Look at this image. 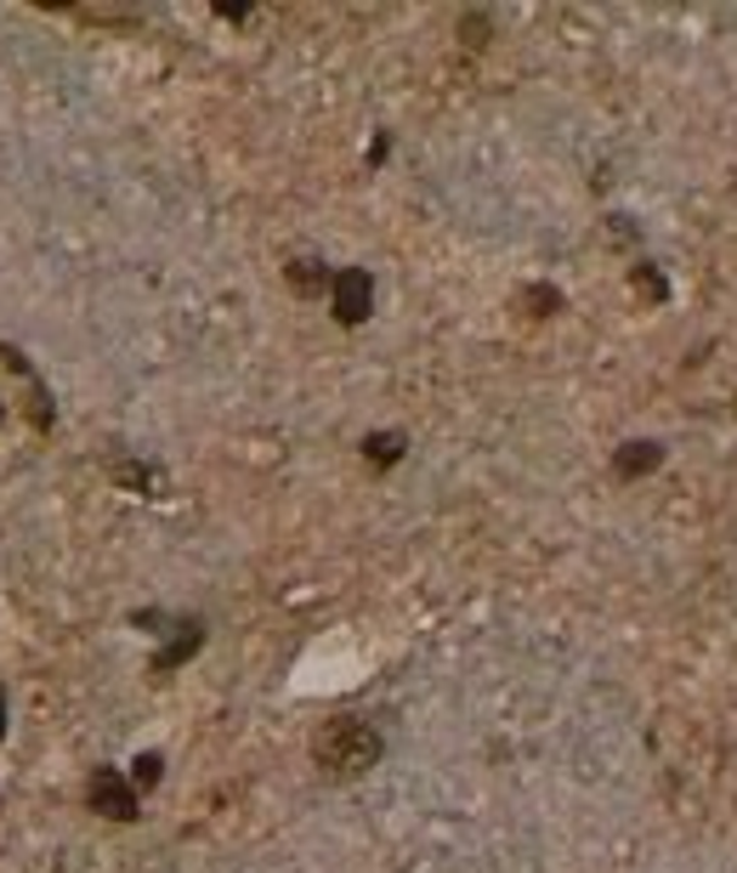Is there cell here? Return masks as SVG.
I'll return each instance as SVG.
<instances>
[{"instance_id":"52a82bcc","label":"cell","mask_w":737,"mask_h":873,"mask_svg":"<svg viewBox=\"0 0 737 873\" xmlns=\"http://www.w3.org/2000/svg\"><path fill=\"white\" fill-rule=\"evenodd\" d=\"M290 284H295L301 295H318V290H329V284H335V272H323V261L301 256V261H290Z\"/></svg>"},{"instance_id":"4fadbf2b","label":"cell","mask_w":737,"mask_h":873,"mask_svg":"<svg viewBox=\"0 0 737 873\" xmlns=\"http://www.w3.org/2000/svg\"><path fill=\"white\" fill-rule=\"evenodd\" d=\"M0 420H7V409H0Z\"/></svg>"},{"instance_id":"8992f818","label":"cell","mask_w":737,"mask_h":873,"mask_svg":"<svg viewBox=\"0 0 737 873\" xmlns=\"http://www.w3.org/2000/svg\"><path fill=\"white\" fill-rule=\"evenodd\" d=\"M658 465H664V448L658 442H624L619 460H613L619 477H647V471H658Z\"/></svg>"},{"instance_id":"ba28073f","label":"cell","mask_w":737,"mask_h":873,"mask_svg":"<svg viewBox=\"0 0 737 873\" xmlns=\"http://www.w3.org/2000/svg\"><path fill=\"white\" fill-rule=\"evenodd\" d=\"M364 460H369V465H397V460H403V437H397V432H374V437H364Z\"/></svg>"},{"instance_id":"7c38bea8","label":"cell","mask_w":737,"mask_h":873,"mask_svg":"<svg viewBox=\"0 0 737 873\" xmlns=\"http://www.w3.org/2000/svg\"><path fill=\"white\" fill-rule=\"evenodd\" d=\"M0 737H7V697H0Z\"/></svg>"},{"instance_id":"30bf717a","label":"cell","mask_w":737,"mask_h":873,"mask_svg":"<svg viewBox=\"0 0 737 873\" xmlns=\"http://www.w3.org/2000/svg\"><path fill=\"white\" fill-rule=\"evenodd\" d=\"M635 290H641V295H647V301H670V284H664V279H658V272H652V267H635Z\"/></svg>"},{"instance_id":"9c48e42d","label":"cell","mask_w":737,"mask_h":873,"mask_svg":"<svg viewBox=\"0 0 737 873\" xmlns=\"http://www.w3.org/2000/svg\"><path fill=\"white\" fill-rule=\"evenodd\" d=\"M165 778V760L160 755H137V771H131V788H154Z\"/></svg>"},{"instance_id":"3957f363","label":"cell","mask_w":737,"mask_h":873,"mask_svg":"<svg viewBox=\"0 0 737 873\" xmlns=\"http://www.w3.org/2000/svg\"><path fill=\"white\" fill-rule=\"evenodd\" d=\"M329 301H335V318L352 330V323H364L374 312V279L364 267H346V272H335V284H329Z\"/></svg>"},{"instance_id":"6da1fadb","label":"cell","mask_w":737,"mask_h":873,"mask_svg":"<svg viewBox=\"0 0 737 873\" xmlns=\"http://www.w3.org/2000/svg\"><path fill=\"white\" fill-rule=\"evenodd\" d=\"M313 760L335 778H358L380 760V732L369 720H329V727L313 737Z\"/></svg>"},{"instance_id":"7a4b0ae2","label":"cell","mask_w":737,"mask_h":873,"mask_svg":"<svg viewBox=\"0 0 737 873\" xmlns=\"http://www.w3.org/2000/svg\"><path fill=\"white\" fill-rule=\"evenodd\" d=\"M86 806H91L97 817L131 822V817H137V788L125 783L114 766H97V771H91V783H86Z\"/></svg>"},{"instance_id":"277c9868","label":"cell","mask_w":737,"mask_h":873,"mask_svg":"<svg viewBox=\"0 0 737 873\" xmlns=\"http://www.w3.org/2000/svg\"><path fill=\"white\" fill-rule=\"evenodd\" d=\"M199 646H205V624H199V618H182V624H176V641H165L148 669H154V676H170V669H182V664L199 653Z\"/></svg>"},{"instance_id":"8fae6325","label":"cell","mask_w":737,"mask_h":873,"mask_svg":"<svg viewBox=\"0 0 737 873\" xmlns=\"http://www.w3.org/2000/svg\"><path fill=\"white\" fill-rule=\"evenodd\" d=\"M528 307H539V318H550L556 307H562V295H556V290H545V284H539V290H528Z\"/></svg>"},{"instance_id":"5b68a950","label":"cell","mask_w":737,"mask_h":873,"mask_svg":"<svg viewBox=\"0 0 737 873\" xmlns=\"http://www.w3.org/2000/svg\"><path fill=\"white\" fill-rule=\"evenodd\" d=\"M109 477H114L119 488H131V493H142V499H160V493H165V477H160V471H154V465H142V460H119V465L109 471Z\"/></svg>"}]
</instances>
